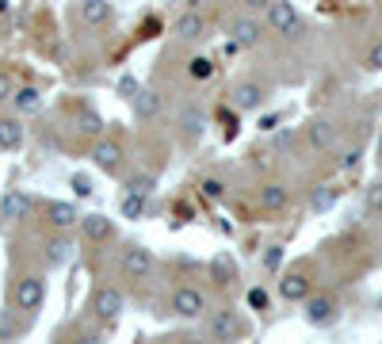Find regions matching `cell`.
I'll return each mask as SVG.
<instances>
[{
    "mask_svg": "<svg viewBox=\"0 0 382 344\" xmlns=\"http://www.w3.org/2000/svg\"><path fill=\"white\" fill-rule=\"evenodd\" d=\"M268 27L279 35V39H298L302 35V16L291 0H272L268 4Z\"/></svg>",
    "mask_w": 382,
    "mask_h": 344,
    "instance_id": "1",
    "label": "cell"
},
{
    "mask_svg": "<svg viewBox=\"0 0 382 344\" xmlns=\"http://www.w3.org/2000/svg\"><path fill=\"white\" fill-rule=\"evenodd\" d=\"M203 333L210 340H237L249 333V325L237 318V310H214L210 318H203Z\"/></svg>",
    "mask_w": 382,
    "mask_h": 344,
    "instance_id": "2",
    "label": "cell"
},
{
    "mask_svg": "<svg viewBox=\"0 0 382 344\" xmlns=\"http://www.w3.org/2000/svg\"><path fill=\"white\" fill-rule=\"evenodd\" d=\"M123 306H126V299H123V291H115V287H100L96 295H92V318H96L100 325H115L119 318H123Z\"/></svg>",
    "mask_w": 382,
    "mask_h": 344,
    "instance_id": "3",
    "label": "cell"
},
{
    "mask_svg": "<svg viewBox=\"0 0 382 344\" xmlns=\"http://www.w3.org/2000/svg\"><path fill=\"white\" fill-rule=\"evenodd\" d=\"M169 306H172L176 318H184V321H199L203 314H207V299H203V291H199V287H188V283L176 287Z\"/></svg>",
    "mask_w": 382,
    "mask_h": 344,
    "instance_id": "4",
    "label": "cell"
},
{
    "mask_svg": "<svg viewBox=\"0 0 382 344\" xmlns=\"http://www.w3.org/2000/svg\"><path fill=\"white\" fill-rule=\"evenodd\" d=\"M229 104L237 111H260L268 104V88L260 85V81H241V85H234V92H229Z\"/></svg>",
    "mask_w": 382,
    "mask_h": 344,
    "instance_id": "5",
    "label": "cell"
},
{
    "mask_svg": "<svg viewBox=\"0 0 382 344\" xmlns=\"http://www.w3.org/2000/svg\"><path fill=\"white\" fill-rule=\"evenodd\" d=\"M42 299H46L42 275H23V280L16 283V306H20V310H27V314L42 310Z\"/></svg>",
    "mask_w": 382,
    "mask_h": 344,
    "instance_id": "6",
    "label": "cell"
},
{
    "mask_svg": "<svg viewBox=\"0 0 382 344\" xmlns=\"http://www.w3.org/2000/svg\"><path fill=\"white\" fill-rule=\"evenodd\" d=\"M153 272V253L145 245H126L123 249V275L126 280H145Z\"/></svg>",
    "mask_w": 382,
    "mask_h": 344,
    "instance_id": "7",
    "label": "cell"
},
{
    "mask_svg": "<svg viewBox=\"0 0 382 344\" xmlns=\"http://www.w3.org/2000/svg\"><path fill=\"white\" fill-rule=\"evenodd\" d=\"M172 35L184 39V42H199L203 35H207V20H203L199 12H180L176 23H172Z\"/></svg>",
    "mask_w": 382,
    "mask_h": 344,
    "instance_id": "8",
    "label": "cell"
},
{
    "mask_svg": "<svg viewBox=\"0 0 382 344\" xmlns=\"http://www.w3.org/2000/svg\"><path fill=\"white\" fill-rule=\"evenodd\" d=\"M92 161H96V169L115 176L119 165H123V146H119L115 138H104V142H96V150H92Z\"/></svg>",
    "mask_w": 382,
    "mask_h": 344,
    "instance_id": "9",
    "label": "cell"
},
{
    "mask_svg": "<svg viewBox=\"0 0 382 344\" xmlns=\"http://www.w3.org/2000/svg\"><path fill=\"white\" fill-rule=\"evenodd\" d=\"M306 321L310 325H333L337 321V302L329 299V295H314V299H306Z\"/></svg>",
    "mask_w": 382,
    "mask_h": 344,
    "instance_id": "10",
    "label": "cell"
},
{
    "mask_svg": "<svg viewBox=\"0 0 382 344\" xmlns=\"http://www.w3.org/2000/svg\"><path fill=\"white\" fill-rule=\"evenodd\" d=\"M77 16H80V23H85V27H104V23H111L115 8H111V0H80Z\"/></svg>",
    "mask_w": 382,
    "mask_h": 344,
    "instance_id": "11",
    "label": "cell"
},
{
    "mask_svg": "<svg viewBox=\"0 0 382 344\" xmlns=\"http://www.w3.org/2000/svg\"><path fill=\"white\" fill-rule=\"evenodd\" d=\"M27 210H31V199H27L23 191H8L4 199H0V226H12V222H20Z\"/></svg>",
    "mask_w": 382,
    "mask_h": 344,
    "instance_id": "12",
    "label": "cell"
},
{
    "mask_svg": "<svg viewBox=\"0 0 382 344\" xmlns=\"http://www.w3.org/2000/svg\"><path fill=\"white\" fill-rule=\"evenodd\" d=\"M77 226H80V234H85V241H107V237H115V222H111L107 215H85Z\"/></svg>",
    "mask_w": 382,
    "mask_h": 344,
    "instance_id": "13",
    "label": "cell"
},
{
    "mask_svg": "<svg viewBox=\"0 0 382 344\" xmlns=\"http://www.w3.org/2000/svg\"><path fill=\"white\" fill-rule=\"evenodd\" d=\"M279 295H283L287 302H306L310 299V280H306L302 272H287L283 280H279Z\"/></svg>",
    "mask_w": 382,
    "mask_h": 344,
    "instance_id": "14",
    "label": "cell"
},
{
    "mask_svg": "<svg viewBox=\"0 0 382 344\" xmlns=\"http://www.w3.org/2000/svg\"><path fill=\"white\" fill-rule=\"evenodd\" d=\"M46 218H50V226H54V230H69V226H77V222H80V210L73 207V203L54 199L50 207H46Z\"/></svg>",
    "mask_w": 382,
    "mask_h": 344,
    "instance_id": "15",
    "label": "cell"
},
{
    "mask_svg": "<svg viewBox=\"0 0 382 344\" xmlns=\"http://www.w3.org/2000/svg\"><path fill=\"white\" fill-rule=\"evenodd\" d=\"M229 31H234V42H237V46H256L260 35H264V27H260L253 16H237Z\"/></svg>",
    "mask_w": 382,
    "mask_h": 344,
    "instance_id": "16",
    "label": "cell"
},
{
    "mask_svg": "<svg viewBox=\"0 0 382 344\" xmlns=\"http://www.w3.org/2000/svg\"><path fill=\"white\" fill-rule=\"evenodd\" d=\"M20 146H23L20 115H4V119H0V150H20Z\"/></svg>",
    "mask_w": 382,
    "mask_h": 344,
    "instance_id": "17",
    "label": "cell"
},
{
    "mask_svg": "<svg viewBox=\"0 0 382 344\" xmlns=\"http://www.w3.org/2000/svg\"><path fill=\"white\" fill-rule=\"evenodd\" d=\"M176 123H180V130H184L188 138H199V134H203V126H207V115H203L199 107L184 104L180 111H176Z\"/></svg>",
    "mask_w": 382,
    "mask_h": 344,
    "instance_id": "18",
    "label": "cell"
},
{
    "mask_svg": "<svg viewBox=\"0 0 382 344\" xmlns=\"http://www.w3.org/2000/svg\"><path fill=\"white\" fill-rule=\"evenodd\" d=\"M306 138H310V146H314V150H333V146H337V126H333V123H325V119H318V123H310Z\"/></svg>",
    "mask_w": 382,
    "mask_h": 344,
    "instance_id": "19",
    "label": "cell"
},
{
    "mask_svg": "<svg viewBox=\"0 0 382 344\" xmlns=\"http://www.w3.org/2000/svg\"><path fill=\"white\" fill-rule=\"evenodd\" d=\"M130 104H134L138 119H157V115H161V96H157L153 88H138V96L130 100Z\"/></svg>",
    "mask_w": 382,
    "mask_h": 344,
    "instance_id": "20",
    "label": "cell"
},
{
    "mask_svg": "<svg viewBox=\"0 0 382 344\" xmlns=\"http://www.w3.org/2000/svg\"><path fill=\"white\" fill-rule=\"evenodd\" d=\"M12 107H16V115H35V111L42 107V96H39V88H16L12 92Z\"/></svg>",
    "mask_w": 382,
    "mask_h": 344,
    "instance_id": "21",
    "label": "cell"
},
{
    "mask_svg": "<svg viewBox=\"0 0 382 344\" xmlns=\"http://www.w3.org/2000/svg\"><path fill=\"white\" fill-rule=\"evenodd\" d=\"M260 203H264V210H287V203H291V191L283 188V184H264V191H260Z\"/></svg>",
    "mask_w": 382,
    "mask_h": 344,
    "instance_id": "22",
    "label": "cell"
},
{
    "mask_svg": "<svg viewBox=\"0 0 382 344\" xmlns=\"http://www.w3.org/2000/svg\"><path fill=\"white\" fill-rule=\"evenodd\" d=\"M210 280L218 283V287L234 283V280H237V264H234V260H229L226 253H218V256L210 260Z\"/></svg>",
    "mask_w": 382,
    "mask_h": 344,
    "instance_id": "23",
    "label": "cell"
},
{
    "mask_svg": "<svg viewBox=\"0 0 382 344\" xmlns=\"http://www.w3.org/2000/svg\"><path fill=\"white\" fill-rule=\"evenodd\" d=\"M333 207H337V188H333V184H318L310 195V210L314 215H325V210H333Z\"/></svg>",
    "mask_w": 382,
    "mask_h": 344,
    "instance_id": "24",
    "label": "cell"
},
{
    "mask_svg": "<svg viewBox=\"0 0 382 344\" xmlns=\"http://www.w3.org/2000/svg\"><path fill=\"white\" fill-rule=\"evenodd\" d=\"M69 256H73V241L69 237H50V241H46V264L61 268Z\"/></svg>",
    "mask_w": 382,
    "mask_h": 344,
    "instance_id": "25",
    "label": "cell"
},
{
    "mask_svg": "<svg viewBox=\"0 0 382 344\" xmlns=\"http://www.w3.org/2000/svg\"><path fill=\"white\" fill-rule=\"evenodd\" d=\"M153 188H157V176H149V172H138V176H130V180H126V191L130 195H145V199H149Z\"/></svg>",
    "mask_w": 382,
    "mask_h": 344,
    "instance_id": "26",
    "label": "cell"
},
{
    "mask_svg": "<svg viewBox=\"0 0 382 344\" xmlns=\"http://www.w3.org/2000/svg\"><path fill=\"white\" fill-rule=\"evenodd\" d=\"M188 73H191L195 81H210V77H214V61L203 58V54H195V58L188 61Z\"/></svg>",
    "mask_w": 382,
    "mask_h": 344,
    "instance_id": "27",
    "label": "cell"
},
{
    "mask_svg": "<svg viewBox=\"0 0 382 344\" xmlns=\"http://www.w3.org/2000/svg\"><path fill=\"white\" fill-rule=\"evenodd\" d=\"M123 218H145V195H123Z\"/></svg>",
    "mask_w": 382,
    "mask_h": 344,
    "instance_id": "28",
    "label": "cell"
},
{
    "mask_svg": "<svg viewBox=\"0 0 382 344\" xmlns=\"http://www.w3.org/2000/svg\"><path fill=\"white\" fill-rule=\"evenodd\" d=\"M363 207L371 210V215H382V184H371L367 195H363Z\"/></svg>",
    "mask_w": 382,
    "mask_h": 344,
    "instance_id": "29",
    "label": "cell"
},
{
    "mask_svg": "<svg viewBox=\"0 0 382 344\" xmlns=\"http://www.w3.org/2000/svg\"><path fill=\"white\" fill-rule=\"evenodd\" d=\"M77 123H80V130H85V134H100V130H104V123H100L96 111H80Z\"/></svg>",
    "mask_w": 382,
    "mask_h": 344,
    "instance_id": "30",
    "label": "cell"
},
{
    "mask_svg": "<svg viewBox=\"0 0 382 344\" xmlns=\"http://www.w3.org/2000/svg\"><path fill=\"white\" fill-rule=\"evenodd\" d=\"M199 191H203V199H222V195H226V184L222 180H203Z\"/></svg>",
    "mask_w": 382,
    "mask_h": 344,
    "instance_id": "31",
    "label": "cell"
},
{
    "mask_svg": "<svg viewBox=\"0 0 382 344\" xmlns=\"http://www.w3.org/2000/svg\"><path fill=\"white\" fill-rule=\"evenodd\" d=\"M138 88H142V85H138V81L130 77V73H126V77H119V96H123V100H134V96H138Z\"/></svg>",
    "mask_w": 382,
    "mask_h": 344,
    "instance_id": "32",
    "label": "cell"
},
{
    "mask_svg": "<svg viewBox=\"0 0 382 344\" xmlns=\"http://www.w3.org/2000/svg\"><path fill=\"white\" fill-rule=\"evenodd\" d=\"M279 264H283V249L272 245V249L264 253V268H268V272H279Z\"/></svg>",
    "mask_w": 382,
    "mask_h": 344,
    "instance_id": "33",
    "label": "cell"
},
{
    "mask_svg": "<svg viewBox=\"0 0 382 344\" xmlns=\"http://www.w3.org/2000/svg\"><path fill=\"white\" fill-rule=\"evenodd\" d=\"M69 188L77 191V195H85V199H88V195H92V180H88L85 172H77V176H73V180H69Z\"/></svg>",
    "mask_w": 382,
    "mask_h": 344,
    "instance_id": "34",
    "label": "cell"
},
{
    "mask_svg": "<svg viewBox=\"0 0 382 344\" xmlns=\"http://www.w3.org/2000/svg\"><path fill=\"white\" fill-rule=\"evenodd\" d=\"M367 69H371V73H378V69H382V39L367 50Z\"/></svg>",
    "mask_w": 382,
    "mask_h": 344,
    "instance_id": "35",
    "label": "cell"
},
{
    "mask_svg": "<svg viewBox=\"0 0 382 344\" xmlns=\"http://www.w3.org/2000/svg\"><path fill=\"white\" fill-rule=\"evenodd\" d=\"M249 306H253V310H264V306H268V291H264V287H253V291H249Z\"/></svg>",
    "mask_w": 382,
    "mask_h": 344,
    "instance_id": "36",
    "label": "cell"
},
{
    "mask_svg": "<svg viewBox=\"0 0 382 344\" xmlns=\"http://www.w3.org/2000/svg\"><path fill=\"white\" fill-rule=\"evenodd\" d=\"M359 157H363L359 150H344V157H340V169H344V172H352V169L359 165Z\"/></svg>",
    "mask_w": 382,
    "mask_h": 344,
    "instance_id": "37",
    "label": "cell"
},
{
    "mask_svg": "<svg viewBox=\"0 0 382 344\" xmlns=\"http://www.w3.org/2000/svg\"><path fill=\"white\" fill-rule=\"evenodd\" d=\"M12 92H16V85H12V77H8L4 69H0V100H12Z\"/></svg>",
    "mask_w": 382,
    "mask_h": 344,
    "instance_id": "38",
    "label": "cell"
},
{
    "mask_svg": "<svg viewBox=\"0 0 382 344\" xmlns=\"http://www.w3.org/2000/svg\"><path fill=\"white\" fill-rule=\"evenodd\" d=\"M241 4H245L249 12H268V4H272V0H241Z\"/></svg>",
    "mask_w": 382,
    "mask_h": 344,
    "instance_id": "39",
    "label": "cell"
},
{
    "mask_svg": "<svg viewBox=\"0 0 382 344\" xmlns=\"http://www.w3.org/2000/svg\"><path fill=\"white\" fill-rule=\"evenodd\" d=\"M0 16H8V0H0Z\"/></svg>",
    "mask_w": 382,
    "mask_h": 344,
    "instance_id": "40",
    "label": "cell"
},
{
    "mask_svg": "<svg viewBox=\"0 0 382 344\" xmlns=\"http://www.w3.org/2000/svg\"><path fill=\"white\" fill-rule=\"evenodd\" d=\"M378 157H382V134H378Z\"/></svg>",
    "mask_w": 382,
    "mask_h": 344,
    "instance_id": "41",
    "label": "cell"
}]
</instances>
